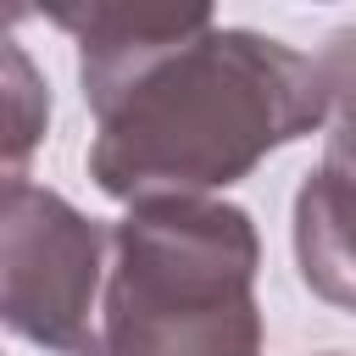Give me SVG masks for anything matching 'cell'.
<instances>
[{
  "instance_id": "1",
  "label": "cell",
  "mask_w": 356,
  "mask_h": 356,
  "mask_svg": "<svg viewBox=\"0 0 356 356\" xmlns=\"http://www.w3.org/2000/svg\"><path fill=\"white\" fill-rule=\"evenodd\" d=\"M78 39L89 172L117 200H200L328 117L323 67L206 6H50Z\"/></svg>"
},
{
  "instance_id": "2",
  "label": "cell",
  "mask_w": 356,
  "mask_h": 356,
  "mask_svg": "<svg viewBox=\"0 0 356 356\" xmlns=\"http://www.w3.org/2000/svg\"><path fill=\"white\" fill-rule=\"evenodd\" d=\"M106 356H261L256 228L222 200H145L111 228Z\"/></svg>"
},
{
  "instance_id": "3",
  "label": "cell",
  "mask_w": 356,
  "mask_h": 356,
  "mask_svg": "<svg viewBox=\"0 0 356 356\" xmlns=\"http://www.w3.org/2000/svg\"><path fill=\"white\" fill-rule=\"evenodd\" d=\"M6 328L61 350L106 356V328L95 312L106 234L78 217L61 195L6 178Z\"/></svg>"
},
{
  "instance_id": "4",
  "label": "cell",
  "mask_w": 356,
  "mask_h": 356,
  "mask_svg": "<svg viewBox=\"0 0 356 356\" xmlns=\"http://www.w3.org/2000/svg\"><path fill=\"white\" fill-rule=\"evenodd\" d=\"M295 256L306 284L356 312V184L317 167L295 195Z\"/></svg>"
},
{
  "instance_id": "5",
  "label": "cell",
  "mask_w": 356,
  "mask_h": 356,
  "mask_svg": "<svg viewBox=\"0 0 356 356\" xmlns=\"http://www.w3.org/2000/svg\"><path fill=\"white\" fill-rule=\"evenodd\" d=\"M6 78H11V145H6L11 172H6V178H17V161L28 156V145H33V134H39V128L22 117V106H28V100H39V95H33V72H28V61H22V50H17V44L6 50Z\"/></svg>"
}]
</instances>
